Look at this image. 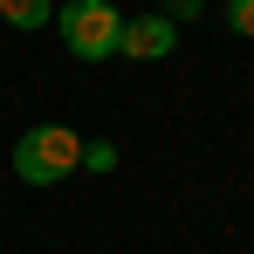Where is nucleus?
I'll use <instances>...</instances> for the list:
<instances>
[{
  "instance_id": "7ed1b4c3",
  "label": "nucleus",
  "mask_w": 254,
  "mask_h": 254,
  "mask_svg": "<svg viewBox=\"0 0 254 254\" xmlns=\"http://www.w3.org/2000/svg\"><path fill=\"white\" fill-rule=\"evenodd\" d=\"M172 48H179V28H172L165 14L124 21V35H117V55H130V62H165Z\"/></svg>"
},
{
  "instance_id": "20e7f679",
  "label": "nucleus",
  "mask_w": 254,
  "mask_h": 254,
  "mask_svg": "<svg viewBox=\"0 0 254 254\" xmlns=\"http://www.w3.org/2000/svg\"><path fill=\"white\" fill-rule=\"evenodd\" d=\"M0 21L35 35V28H55V0H0Z\"/></svg>"
},
{
  "instance_id": "0eeeda50",
  "label": "nucleus",
  "mask_w": 254,
  "mask_h": 254,
  "mask_svg": "<svg viewBox=\"0 0 254 254\" xmlns=\"http://www.w3.org/2000/svg\"><path fill=\"white\" fill-rule=\"evenodd\" d=\"M227 28L234 35H254V0H227Z\"/></svg>"
},
{
  "instance_id": "39448f33",
  "label": "nucleus",
  "mask_w": 254,
  "mask_h": 254,
  "mask_svg": "<svg viewBox=\"0 0 254 254\" xmlns=\"http://www.w3.org/2000/svg\"><path fill=\"white\" fill-rule=\"evenodd\" d=\"M83 165H89V172H117V144H103V137L83 144Z\"/></svg>"
},
{
  "instance_id": "423d86ee",
  "label": "nucleus",
  "mask_w": 254,
  "mask_h": 254,
  "mask_svg": "<svg viewBox=\"0 0 254 254\" xmlns=\"http://www.w3.org/2000/svg\"><path fill=\"white\" fill-rule=\"evenodd\" d=\"M199 7H206V0H158V14H165L172 28H179V21H199Z\"/></svg>"
},
{
  "instance_id": "f257e3e1",
  "label": "nucleus",
  "mask_w": 254,
  "mask_h": 254,
  "mask_svg": "<svg viewBox=\"0 0 254 254\" xmlns=\"http://www.w3.org/2000/svg\"><path fill=\"white\" fill-rule=\"evenodd\" d=\"M76 165H83V137L69 124H35L14 137V179L21 186H62Z\"/></svg>"
},
{
  "instance_id": "f03ea898",
  "label": "nucleus",
  "mask_w": 254,
  "mask_h": 254,
  "mask_svg": "<svg viewBox=\"0 0 254 254\" xmlns=\"http://www.w3.org/2000/svg\"><path fill=\"white\" fill-rule=\"evenodd\" d=\"M55 35L76 62H103V55H117L124 14H117V0H69V7H55Z\"/></svg>"
}]
</instances>
